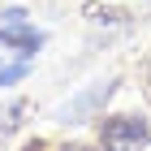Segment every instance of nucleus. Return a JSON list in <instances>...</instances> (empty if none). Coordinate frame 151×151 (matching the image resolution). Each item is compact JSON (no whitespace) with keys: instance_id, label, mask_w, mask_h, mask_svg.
<instances>
[{"instance_id":"nucleus-6","label":"nucleus","mask_w":151,"mask_h":151,"mask_svg":"<svg viewBox=\"0 0 151 151\" xmlns=\"http://www.w3.org/2000/svg\"><path fill=\"white\" fill-rule=\"evenodd\" d=\"M0 26H26V9L22 4H9V9L0 13Z\"/></svg>"},{"instance_id":"nucleus-1","label":"nucleus","mask_w":151,"mask_h":151,"mask_svg":"<svg viewBox=\"0 0 151 151\" xmlns=\"http://www.w3.org/2000/svg\"><path fill=\"white\" fill-rule=\"evenodd\" d=\"M151 138L147 121H142L138 112H112L99 121V142H104V151H142Z\"/></svg>"},{"instance_id":"nucleus-4","label":"nucleus","mask_w":151,"mask_h":151,"mask_svg":"<svg viewBox=\"0 0 151 151\" xmlns=\"http://www.w3.org/2000/svg\"><path fill=\"white\" fill-rule=\"evenodd\" d=\"M26 108H30L26 99H13V104L0 112V134H9V129H17V125H22V112H26Z\"/></svg>"},{"instance_id":"nucleus-2","label":"nucleus","mask_w":151,"mask_h":151,"mask_svg":"<svg viewBox=\"0 0 151 151\" xmlns=\"http://www.w3.org/2000/svg\"><path fill=\"white\" fill-rule=\"evenodd\" d=\"M116 91V78H99L91 82L86 91H78L73 99H65V104L56 108V121H86V116H95L99 108L108 104V95Z\"/></svg>"},{"instance_id":"nucleus-3","label":"nucleus","mask_w":151,"mask_h":151,"mask_svg":"<svg viewBox=\"0 0 151 151\" xmlns=\"http://www.w3.org/2000/svg\"><path fill=\"white\" fill-rule=\"evenodd\" d=\"M0 47H13L22 60H30L43 47V30H35V26H0Z\"/></svg>"},{"instance_id":"nucleus-8","label":"nucleus","mask_w":151,"mask_h":151,"mask_svg":"<svg viewBox=\"0 0 151 151\" xmlns=\"http://www.w3.org/2000/svg\"><path fill=\"white\" fill-rule=\"evenodd\" d=\"M65 151H95V147H86V142H69Z\"/></svg>"},{"instance_id":"nucleus-7","label":"nucleus","mask_w":151,"mask_h":151,"mask_svg":"<svg viewBox=\"0 0 151 151\" xmlns=\"http://www.w3.org/2000/svg\"><path fill=\"white\" fill-rule=\"evenodd\" d=\"M22 151H47V142H43V138H35V142H26Z\"/></svg>"},{"instance_id":"nucleus-5","label":"nucleus","mask_w":151,"mask_h":151,"mask_svg":"<svg viewBox=\"0 0 151 151\" xmlns=\"http://www.w3.org/2000/svg\"><path fill=\"white\" fill-rule=\"evenodd\" d=\"M26 69H30V60H17V65H0V86H13V82H22Z\"/></svg>"}]
</instances>
